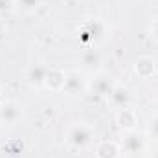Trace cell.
Segmentation results:
<instances>
[{"instance_id": "cell-20", "label": "cell", "mask_w": 158, "mask_h": 158, "mask_svg": "<svg viewBox=\"0 0 158 158\" xmlns=\"http://www.w3.org/2000/svg\"><path fill=\"white\" fill-rule=\"evenodd\" d=\"M4 101H6V98H4V94H2V90H0V107L4 105Z\"/></svg>"}, {"instance_id": "cell-21", "label": "cell", "mask_w": 158, "mask_h": 158, "mask_svg": "<svg viewBox=\"0 0 158 158\" xmlns=\"http://www.w3.org/2000/svg\"><path fill=\"white\" fill-rule=\"evenodd\" d=\"M156 77H158V66H156Z\"/></svg>"}, {"instance_id": "cell-5", "label": "cell", "mask_w": 158, "mask_h": 158, "mask_svg": "<svg viewBox=\"0 0 158 158\" xmlns=\"http://www.w3.org/2000/svg\"><path fill=\"white\" fill-rule=\"evenodd\" d=\"M88 90V77L83 70H68L63 92L68 96H81Z\"/></svg>"}, {"instance_id": "cell-15", "label": "cell", "mask_w": 158, "mask_h": 158, "mask_svg": "<svg viewBox=\"0 0 158 158\" xmlns=\"http://www.w3.org/2000/svg\"><path fill=\"white\" fill-rule=\"evenodd\" d=\"M145 134L153 140H158V112L153 114L151 118L147 119V125H145Z\"/></svg>"}, {"instance_id": "cell-2", "label": "cell", "mask_w": 158, "mask_h": 158, "mask_svg": "<svg viewBox=\"0 0 158 158\" xmlns=\"http://www.w3.org/2000/svg\"><path fill=\"white\" fill-rule=\"evenodd\" d=\"M96 138V129L86 123V121H76L72 123L66 132H64V140L68 143V147L76 149V151H85L94 143Z\"/></svg>"}, {"instance_id": "cell-8", "label": "cell", "mask_w": 158, "mask_h": 158, "mask_svg": "<svg viewBox=\"0 0 158 158\" xmlns=\"http://www.w3.org/2000/svg\"><path fill=\"white\" fill-rule=\"evenodd\" d=\"M156 66H158L156 61L151 55H140L132 63L134 74L142 79H149V77H153V76H156Z\"/></svg>"}, {"instance_id": "cell-17", "label": "cell", "mask_w": 158, "mask_h": 158, "mask_svg": "<svg viewBox=\"0 0 158 158\" xmlns=\"http://www.w3.org/2000/svg\"><path fill=\"white\" fill-rule=\"evenodd\" d=\"M149 31H151V37L158 42V19H155V20H153V24H151Z\"/></svg>"}, {"instance_id": "cell-6", "label": "cell", "mask_w": 158, "mask_h": 158, "mask_svg": "<svg viewBox=\"0 0 158 158\" xmlns=\"http://www.w3.org/2000/svg\"><path fill=\"white\" fill-rule=\"evenodd\" d=\"M107 101H109V105H110L114 110L127 109V107L132 105V90H131L129 86L121 85V83H116L114 88H112V92L109 94Z\"/></svg>"}, {"instance_id": "cell-13", "label": "cell", "mask_w": 158, "mask_h": 158, "mask_svg": "<svg viewBox=\"0 0 158 158\" xmlns=\"http://www.w3.org/2000/svg\"><path fill=\"white\" fill-rule=\"evenodd\" d=\"M46 72H48V66L44 64H31L26 68L24 72V79L30 86L33 88H44V79H46Z\"/></svg>"}, {"instance_id": "cell-12", "label": "cell", "mask_w": 158, "mask_h": 158, "mask_svg": "<svg viewBox=\"0 0 158 158\" xmlns=\"http://www.w3.org/2000/svg\"><path fill=\"white\" fill-rule=\"evenodd\" d=\"M96 158H121V145L114 140H101L94 147Z\"/></svg>"}, {"instance_id": "cell-3", "label": "cell", "mask_w": 158, "mask_h": 158, "mask_svg": "<svg viewBox=\"0 0 158 158\" xmlns=\"http://www.w3.org/2000/svg\"><path fill=\"white\" fill-rule=\"evenodd\" d=\"M116 83L118 81L114 79V76H110L107 72H94V76L88 77V90L86 92L98 99H107Z\"/></svg>"}, {"instance_id": "cell-16", "label": "cell", "mask_w": 158, "mask_h": 158, "mask_svg": "<svg viewBox=\"0 0 158 158\" xmlns=\"http://www.w3.org/2000/svg\"><path fill=\"white\" fill-rule=\"evenodd\" d=\"M15 7V0H0V17H6L9 13H13Z\"/></svg>"}, {"instance_id": "cell-4", "label": "cell", "mask_w": 158, "mask_h": 158, "mask_svg": "<svg viewBox=\"0 0 158 158\" xmlns=\"http://www.w3.org/2000/svg\"><path fill=\"white\" fill-rule=\"evenodd\" d=\"M121 155L127 158H136L147 147V134L140 131H129L121 138Z\"/></svg>"}, {"instance_id": "cell-7", "label": "cell", "mask_w": 158, "mask_h": 158, "mask_svg": "<svg viewBox=\"0 0 158 158\" xmlns=\"http://www.w3.org/2000/svg\"><path fill=\"white\" fill-rule=\"evenodd\" d=\"M20 119H22L20 105L15 101H4V105L0 107V123L15 127L17 123H20Z\"/></svg>"}, {"instance_id": "cell-14", "label": "cell", "mask_w": 158, "mask_h": 158, "mask_svg": "<svg viewBox=\"0 0 158 158\" xmlns=\"http://www.w3.org/2000/svg\"><path fill=\"white\" fill-rule=\"evenodd\" d=\"M40 6H42V0H15V7L26 15L35 13Z\"/></svg>"}, {"instance_id": "cell-18", "label": "cell", "mask_w": 158, "mask_h": 158, "mask_svg": "<svg viewBox=\"0 0 158 158\" xmlns=\"http://www.w3.org/2000/svg\"><path fill=\"white\" fill-rule=\"evenodd\" d=\"M6 35H7V26L4 22V17H0V40L6 39Z\"/></svg>"}, {"instance_id": "cell-1", "label": "cell", "mask_w": 158, "mask_h": 158, "mask_svg": "<svg viewBox=\"0 0 158 158\" xmlns=\"http://www.w3.org/2000/svg\"><path fill=\"white\" fill-rule=\"evenodd\" d=\"M77 35L83 48H98V44H101L109 35V26L103 19L90 17L81 20V24L77 26Z\"/></svg>"}, {"instance_id": "cell-11", "label": "cell", "mask_w": 158, "mask_h": 158, "mask_svg": "<svg viewBox=\"0 0 158 158\" xmlns=\"http://www.w3.org/2000/svg\"><path fill=\"white\" fill-rule=\"evenodd\" d=\"M79 63L83 64V72H98L99 64H101V53L98 48H83V52L79 53Z\"/></svg>"}, {"instance_id": "cell-10", "label": "cell", "mask_w": 158, "mask_h": 158, "mask_svg": "<svg viewBox=\"0 0 158 158\" xmlns=\"http://www.w3.org/2000/svg\"><path fill=\"white\" fill-rule=\"evenodd\" d=\"M116 125H118L123 132L136 131V125H138V114H136V110L132 107L116 110Z\"/></svg>"}, {"instance_id": "cell-19", "label": "cell", "mask_w": 158, "mask_h": 158, "mask_svg": "<svg viewBox=\"0 0 158 158\" xmlns=\"http://www.w3.org/2000/svg\"><path fill=\"white\" fill-rule=\"evenodd\" d=\"M149 158H158V147L153 151V153H151V156H149Z\"/></svg>"}, {"instance_id": "cell-9", "label": "cell", "mask_w": 158, "mask_h": 158, "mask_svg": "<svg viewBox=\"0 0 158 158\" xmlns=\"http://www.w3.org/2000/svg\"><path fill=\"white\" fill-rule=\"evenodd\" d=\"M64 81H66V70L57 68V66H48L46 79H44V88H48L50 92H63Z\"/></svg>"}]
</instances>
